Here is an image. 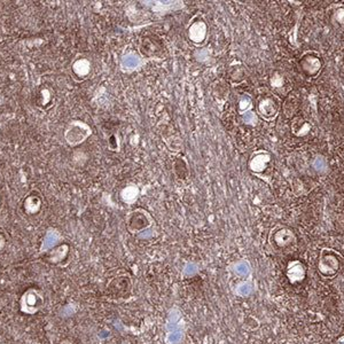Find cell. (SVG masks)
I'll return each mask as SVG.
<instances>
[{"label": "cell", "instance_id": "cell-1", "mask_svg": "<svg viewBox=\"0 0 344 344\" xmlns=\"http://www.w3.org/2000/svg\"><path fill=\"white\" fill-rule=\"evenodd\" d=\"M153 224H154V219L151 213L141 208L132 210L127 216V227L133 234H141L149 227H152Z\"/></svg>", "mask_w": 344, "mask_h": 344}, {"label": "cell", "instance_id": "cell-2", "mask_svg": "<svg viewBox=\"0 0 344 344\" xmlns=\"http://www.w3.org/2000/svg\"><path fill=\"white\" fill-rule=\"evenodd\" d=\"M280 109V100L275 95H266L257 105V111L262 118L271 121L277 116Z\"/></svg>", "mask_w": 344, "mask_h": 344}, {"label": "cell", "instance_id": "cell-3", "mask_svg": "<svg viewBox=\"0 0 344 344\" xmlns=\"http://www.w3.org/2000/svg\"><path fill=\"white\" fill-rule=\"evenodd\" d=\"M140 52L144 56L148 59H156V57H161L163 55V46L162 40L155 36L144 37L140 42Z\"/></svg>", "mask_w": 344, "mask_h": 344}, {"label": "cell", "instance_id": "cell-4", "mask_svg": "<svg viewBox=\"0 0 344 344\" xmlns=\"http://www.w3.org/2000/svg\"><path fill=\"white\" fill-rule=\"evenodd\" d=\"M319 270L325 275H333L339 270V260L332 250H323L320 256Z\"/></svg>", "mask_w": 344, "mask_h": 344}, {"label": "cell", "instance_id": "cell-5", "mask_svg": "<svg viewBox=\"0 0 344 344\" xmlns=\"http://www.w3.org/2000/svg\"><path fill=\"white\" fill-rule=\"evenodd\" d=\"M188 38L192 43L200 45L204 43L208 36V26L203 20H195L188 26Z\"/></svg>", "mask_w": 344, "mask_h": 344}, {"label": "cell", "instance_id": "cell-6", "mask_svg": "<svg viewBox=\"0 0 344 344\" xmlns=\"http://www.w3.org/2000/svg\"><path fill=\"white\" fill-rule=\"evenodd\" d=\"M271 162V154L266 151H257L251 155L249 159V169L254 173H260L264 172V170H266L267 165Z\"/></svg>", "mask_w": 344, "mask_h": 344}, {"label": "cell", "instance_id": "cell-7", "mask_svg": "<svg viewBox=\"0 0 344 344\" xmlns=\"http://www.w3.org/2000/svg\"><path fill=\"white\" fill-rule=\"evenodd\" d=\"M299 66H301L302 70L304 71L308 76L313 77L320 71L321 62H320L318 56L312 55V54H305V55H303L302 59L299 60Z\"/></svg>", "mask_w": 344, "mask_h": 344}, {"label": "cell", "instance_id": "cell-8", "mask_svg": "<svg viewBox=\"0 0 344 344\" xmlns=\"http://www.w3.org/2000/svg\"><path fill=\"white\" fill-rule=\"evenodd\" d=\"M166 330L173 332V330H183V317L179 309L173 308L170 310L168 317V323H166Z\"/></svg>", "mask_w": 344, "mask_h": 344}, {"label": "cell", "instance_id": "cell-9", "mask_svg": "<svg viewBox=\"0 0 344 344\" xmlns=\"http://www.w3.org/2000/svg\"><path fill=\"white\" fill-rule=\"evenodd\" d=\"M294 240V234L288 228L282 227L274 233V243L279 247H287Z\"/></svg>", "mask_w": 344, "mask_h": 344}, {"label": "cell", "instance_id": "cell-10", "mask_svg": "<svg viewBox=\"0 0 344 344\" xmlns=\"http://www.w3.org/2000/svg\"><path fill=\"white\" fill-rule=\"evenodd\" d=\"M173 171L180 179H186L189 175V166L187 159L184 156H178L173 162Z\"/></svg>", "mask_w": 344, "mask_h": 344}, {"label": "cell", "instance_id": "cell-11", "mask_svg": "<svg viewBox=\"0 0 344 344\" xmlns=\"http://www.w3.org/2000/svg\"><path fill=\"white\" fill-rule=\"evenodd\" d=\"M288 278L291 282L301 281L304 278V267L299 262H292L288 266Z\"/></svg>", "mask_w": 344, "mask_h": 344}, {"label": "cell", "instance_id": "cell-12", "mask_svg": "<svg viewBox=\"0 0 344 344\" xmlns=\"http://www.w3.org/2000/svg\"><path fill=\"white\" fill-rule=\"evenodd\" d=\"M139 196V188L134 185H129L125 188L122 189L121 197L123 200L124 203L127 204H134L135 201L138 200Z\"/></svg>", "mask_w": 344, "mask_h": 344}, {"label": "cell", "instance_id": "cell-13", "mask_svg": "<svg viewBox=\"0 0 344 344\" xmlns=\"http://www.w3.org/2000/svg\"><path fill=\"white\" fill-rule=\"evenodd\" d=\"M254 291V286L250 281H243L237 286V288L234 289V292L238 296H241V297H246V296H249L251 292Z\"/></svg>", "mask_w": 344, "mask_h": 344}, {"label": "cell", "instance_id": "cell-14", "mask_svg": "<svg viewBox=\"0 0 344 344\" xmlns=\"http://www.w3.org/2000/svg\"><path fill=\"white\" fill-rule=\"evenodd\" d=\"M185 333L183 330H173V332H168L165 336L166 344H180L184 341Z\"/></svg>", "mask_w": 344, "mask_h": 344}, {"label": "cell", "instance_id": "cell-15", "mask_svg": "<svg viewBox=\"0 0 344 344\" xmlns=\"http://www.w3.org/2000/svg\"><path fill=\"white\" fill-rule=\"evenodd\" d=\"M233 272L238 277H247L250 273V266L247 262L240 261L233 265Z\"/></svg>", "mask_w": 344, "mask_h": 344}, {"label": "cell", "instance_id": "cell-16", "mask_svg": "<svg viewBox=\"0 0 344 344\" xmlns=\"http://www.w3.org/2000/svg\"><path fill=\"white\" fill-rule=\"evenodd\" d=\"M139 64H140V57H139L137 54L130 53L128 54L127 56L123 57V66L127 68V69H134Z\"/></svg>", "mask_w": 344, "mask_h": 344}, {"label": "cell", "instance_id": "cell-17", "mask_svg": "<svg viewBox=\"0 0 344 344\" xmlns=\"http://www.w3.org/2000/svg\"><path fill=\"white\" fill-rule=\"evenodd\" d=\"M238 107H239V111L241 115L244 114V112L249 111V108L251 107V99L248 97V95H243V97L240 99L239 106H238Z\"/></svg>", "mask_w": 344, "mask_h": 344}, {"label": "cell", "instance_id": "cell-18", "mask_svg": "<svg viewBox=\"0 0 344 344\" xmlns=\"http://www.w3.org/2000/svg\"><path fill=\"white\" fill-rule=\"evenodd\" d=\"M239 75H241V76H244V73H243V70H242V68L241 67H232L230 69V77H231V79H232L233 81H241L242 80V78H241Z\"/></svg>", "mask_w": 344, "mask_h": 344}, {"label": "cell", "instance_id": "cell-19", "mask_svg": "<svg viewBox=\"0 0 344 344\" xmlns=\"http://www.w3.org/2000/svg\"><path fill=\"white\" fill-rule=\"evenodd\" d=\"M313 168L319 172H325L327 170V162L326 159H323L322 156H318L313 162Z\"/></svg>", "mask_w": 344, "mask_h": 344}, {"label": "cell", "instance_id": "cell-20", "mask_svg": "<svg viewBox=\"0 0 344 344\" xmlns=\"http://www.w3.org/2000/svg\"><path fill=\"white\" fill-rule=\"evenodd\" d=\"M242 121L248 125H256L257 124V116L253 111H247L242 114Z\"/></svg>", "mask_w": 344, "mask_h": 344}, {"label": "cell", "instance_id": "cell-21", "mask_svg": "<svg viewBox=\"0 0 344 344\" xmlns=\"http://www.w3.org/2000/svg\"><path fill=\"white\" fill-rule=\"evenodd\" d=\"M197 271H199V267H197L196 264L194 263H188L184 268V274L186 275V277H193L194 274L197 273Z\"/></svg>", "mask_w": 344, "mask_h": 344}, {"label": "cell", "instance_id": "cell-22", "mask_svg": "<svg viewBox=\"0 0 344 344\" xmlns=\"http://www.w3.org/2000/svg\"><path fill=\"white\" fill-rule=\"evenodd\" d=\"M334 20L341 26H344V8L341 7L334 13Z\"/></svg>", "mask_w": 344, "mask_h": 344}, {"label": "cell", "instance_id": "cell-23", "mask_svg": "<svg viewBox=\"0 0 344 344\" xmlns=\"http://www.w3.org/2000/svg\"><path fill=\"white\" fill-rule=\"evenodd\" d=\"M271 84H272V86H274V87L282 86V84H284V77H282V76H273V77L271 78Z\"/></svg>", "mask_w": 344, "mask_h": 344}]
</instances>
